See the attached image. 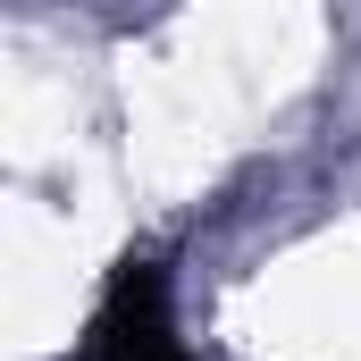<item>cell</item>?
Masks as SVG:
<instances>
[{
    "label": "cell",
    "mask_w": 361,
    "mask_h": 361,
    "mask_svg": "<svg viewBox=\"0 0 361 361\" xmlns=\"http://www.w3.org/2000/svg\"><path fill=\"white\" fill-rule=\"evenodd\" d=\"M85 361H193L152 269H143V277H118V294H109V302H101V319H92Z\"/></svg>",
    "instance_id": "obj_1"
}]
</instances>
